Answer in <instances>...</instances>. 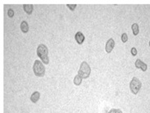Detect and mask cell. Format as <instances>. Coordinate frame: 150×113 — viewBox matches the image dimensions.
<instances>
[{
	"mask_svg": "<svg viewBox=\"0 0 150 113\" xmlns=\"http://www.w3.org/2000/svg\"><path fill=\"white\" fill-rule=\"evenodd\" d=\"M37 56L40 58L42 62L45 65H48L49 63V49L45 44H41L37 48Z\"/></svg>",
	"mask_w": 150,
	"mask_h": 113,
	"instance_id": "cell-1",
	"label": "cell"
},
{
	"mask_svg": "<svg viewBox=\"0 0 150 113\" xmlns=\"http://www.w3.org/2000/svg\"><path fill=\"white\" fill-rule=\"evenodd\" d=\"M34 74L38 77H43L45 75V67L41 61L35 60L33 65Z\"/></svg>",
	"mask_w": 150,
	"mask_h": 113,
	"instance_id": "cell-2",
	"label": "cell"
},
{
	"mask_svg": "<svg viewBox=\"0 0 150 113\" xmlns=\"http://www.w3.org/2000/svg\"><path fill=\"white\" fill-rule=\"evenodd\" d=\"M90 72H91V69L89 65L86 61H82L80 69L78 71V75L82 79H87L90 76Z\"/></svg>",
	"mask_w": 150,
	"mask_h": 113,
	"instance_id": "cell-3",
	"label": "cell"
},
{
	"mask_svg": "<svg viewBox=\"0 0 150 113\" xmlns=\"http://www.w3.org/2000/svg\"><path fill=\"white\" fill-rule=\"evenodd\" d=\"M141 86H142V84L137 77H134L130 81V89L132 93L134 94H137L139 93V91L141 89Z\"/></svg>",
	"mask_w": 150,
	"mask_h": 113,
	"instance_id": "cell-4",
	"label": "cell"
},
{
	"mask_svg": "<svg viewBox=\"0 0 150 113\" xmlns=\"http://www.w3.org/2000/svg\"><path fill=\"white\" fill-rule=\"evenodd\" d=\"M114 47H115V41H114L113 39L111 38V39H109L107 41V43H106V52L108 53H110L112 51V49H114Z\"/></svg>",
	"mask_w": 150,
	"mask_h": 113,
	"instance_id": "cell-5",
	"label": "cell"
},
{
	"mask_svg": "<svg viewBox=\"0 0 150 113\" xmlns=\"http://www.w3.org/2000/svg\"><path fill=\"white\" fill-rule=\"evenodd\" d=\"M75 40H76V41L77 42V44H82L84 40H85V35H84L81 31H78V32L75 35Z\"/></svg>",
	"mask_w": 150,
	"mask_h": 113,
	"instance_id": "cell-6",
	"label": "cell"
},
{
	"mask_svg": "<svg viewBox=\"0 0 150 113\" xmlns=\"http://www.w3.org/2000/svg\"><path fill=\"white\" fill-rule=\"evenodd\" d=\"M23 9L28 15H30L33 12V10H34V6L32 4H24L23 5Z\"/></svg>",
	"mask_w": 150,
	"mask_h": 113,
	"instance_id": "cell-7",
	"label": "cell"
},
{
	"mask_svg": "<svg viewBox=\"0 0 150 113\" xmlns=\"http://www.w3.org/2000/svg\"><path fill=\"white\" fill-rule=\"evenodd\" d=\"M40 97V92L35 91V92H34V93L31 94V96H30V100H31L32 102L35 103V102H37L39 101Z\"/></svg>",
	"mask_w": 150,
	"mask_h": 113,
	"instance_id": "cell-8",
	"label": "cell"
},
{
	"mask_svg": "<svg viewBox=\"0 0 150 113\" xmlns=\"http://www.w3.org/2000/svg\"><path fill=\"white\" fill-rule=\"evenodd\" d=\"M21 30L23 33H27L29 31V25L28 23L26 21L23 20L21 23Z\"/></svg>",
	"mask_w": 150,
	"mask_h": 113,
	"instance_id": "cell-9",
	"label": "cell"
},
{
	"mask_svg": "<svg viewBox=\"0 0 150 113\" xmlns=\"http://www.w3.org/2000/svg\"><path fill=\"white\" fill-rule=\"evenodd\" d=\"M131 29H132V31H133L134 35H138L139 32L138 24L137 23H134V24L131 25Z\"/></svg>",
	"mask_w": 150,
	"mask_h": 113,
	"instance_id": "cell-10",
	"label": "cell"
},
{
	"mask_svg": "<svg viewBox=\"0 0 150 113\" xmlns=\"http://www.w3.org/2000/svg\"><path fill=\"white\" fill-rule=\"evenodd\" d=\"M73 82H74V84H75V85L79 86V85L81 84V82H82V78H81L79 75H76V76H75V78H74Z\"/></svg>",
	"mask_w": 150,
	"mask_h": 113,
	"instance_id": "cell-11",
	"label": "cell"
},
{
	"mask_svg": "<svg viewBox=\"0 0 150 113\" xmlns=\"http://www.w3.org/2000/svg\"><path fill=\"white\" fill-rule=\"evenodd\" d=\"M143 64H144V61H141L140 59H137V60L135 61L134 66H135V67H136V68L141 69Z\"/></svg>",
	"mask_w": 150,
	"mask_h": 113,
	"instance_id": "cell-12",
	"label": "cell"
},
{
	"mask_svg": "<svg viewBox=\"0 0 150 113\" xmlns=\"http://www.w3.org/2000/svg\"><path fill=\"white\" fill-rule=\"evenodd\" d=\"M121 39H122V41L123 43H126L128 41V36H127V34L126 33H123L121 36Z\"/></svg>",
	"mask_w": 150,
	"mask_h": 113,
	"instance_id": "cell-13",
	"label": "cell"
},
{
	"mask_svg": "<svg viewBox=\"0 0 150 113\" xmlns=\"http://www.w3.org/2000/svg\"><path fill=\"white\" fill-rule=\"evenodd\" d=\"M67 8H69L71 11H74L75 8H76V4H67Z\"/></svg>",
	"mask_w": 150,
	"mask_h": 113,
	"instance_id": "cell-14",
	"label": "cell"
},
{
	"mask_svg": "<svg viewBox=\"0 0 150 113\" xmlns=\"http://www.w3.org/2000/svg\"><path fill=\"white\" fill-rule=\"evenodd\" d=\"M130 53H131V54L133 56H136L137 55V49H135V48H132L131 50H130Z\"/></svg>",
	"mask_w": 150,
	"mask_h": 113,
	"instance_id": "cell-15",
	"label": "cell"
},
{
	"mask_svg": "<svg viewBox=\"0 0 150 113\" xmlns=\"http://www.w3.org/2000/svg\"><path fill=\"white\" fill-rule=\"evenodd\" d=\"M8 15L9 17H12V16H14V11L12 9H9L8 12Z\"/></svg>",
	"mask_w": 150,
	"mask_h": 113,
	"instance_id": "cell-16",
	"label": "cell"
},
{
	"mask_svg": "<svg viewBox=\"0 0 150 113\" xmlns=\"http://www.w3.org/2000/svg\"><path fill=\"white\" fill-rule=\"evenodd\" d=\"M108 113H122L120 109H112Z\"/></svg>",
	"mask_w": 150,
	"mask_h": 113,
	"instance_id": "cell-17",
	"label": "cell"
},
{
	"mask_svg": "<svg viewBox=\"0 0 150 113\" xmlns=\"http://www.w3.org/2000/svg\"><path fill=\"white\" fill-rule=\"evenodd\" d=\"M149 47H150V41H149Z\"/></svg>",
	"mask_w": 150,
	"mask_h": 113,
	"instance_id": "cell-18",
	"label": "cell"
}]
</instances>
